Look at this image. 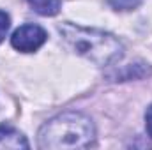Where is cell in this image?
I'll list each match as a JSON object with an SVG mask.
<instances>
[{"label": "cell", "mask_w": 152, "mask_h": 150, "mask_svg": "<svg viewBox=\"0 0 152 150\" xmlns=\"http://www.w3.org/2000/svg\"><path fill=\"white\" fill-rule=\"evenodd\" d=\"M96 140L92 120L78 111H66L46 122L37 136L41 149H88Z\"/></svg>", "instance_id": "6da1fadb"}, {"label": "cell", "mask_w": 152, "mask_h": 150, "mask_svg": "<svg viewBox=\"0 0 152 150\" xmlns=\"http://www.w3.org/2000/svg\"><path fill=\"white\" fill-rule=\"evenodd\" d=\"M58 32L75 53L94 62L96 66H110L124 55L122 42L108 32L83 28L73 23H60Z\"/></svg>", "instance_id": "7a4b0ae2"}, {"label": "cell", "mask_w": 152, "mask_h": 150, "mask_svg": "<svg viewBox=\"0 0 152 150\" xmlns=\"http://www.w3.org/2000/svg\"><path fill=\"white\" fill-rule=\"evenodd\" d=\"M46 41V32L39 25H21L18 30H14L11 44L14 50L21 53H32L39 50Z\"/></svg>", "instance_id": "3957f363"}, {"label": "cell", "mask_w": 152, "mask_h": 150, "mask_svg": "<svg viewBox=\"0 0 152 150\" xmlns=\"http://www.w3.org/2000/svg\"><path fill=\"white\" fill-rule=\"evenodd\" d=\"M0 149H28V141L20 131L2 125L0 127Z\"/></svg>", "instance_id": "277c9868"}, {"label": "cell", "mask_w": 152, "mask_h": 150, "mask_svg": "<svg viewBox=\"0 0 152 150\" xmlns=\"http://www.w3.org/2000/svg\"><path fill=\"white\" fill-rule=\"evenodd\" d=\"M30 7L41 16H55L60 11V0H27Z\"/></svg>", "instance_id": "5b68a950"}, {"label": "cell", "mask_w": 152, "mask_h": 150, "mask_svg": "<svg viewBox=\"0 0 152 150\" xmlns=\"http://www.w3.org/2000/svg\"><path fill=\"white\" fill-rule=\"evenodd\" d=\"M108 4L115 11H133L136 7H140L142 0H108Z\"/></svg>", "instance_id": "8992f818"}, {"label": "cell", "mask_w": 152, "mask_h": 150, "mask_svg": "<svg viewBox=\"0 0 152 150\" xmlns=\"http://www.w3.org/2000/svg\"><path fill=\"white\" fill-rule=\"evenodd\" d=\"M9 27H11V18H9V14L4 12V11H0V42L5 39Z\"/></svg>", "instance_id": "52a82bcc"}, {"label": "cell", "mask_w": 152, "mask_h": 150, "mask_svg": "<svg viewBox=\"0 0 152 150\" xmlns=\"http://www.w3.org/2000/svg\"><path fill=\"white\" fill-rule=\"evenodd\" d=\"M145 125H147V133H149V136L152 138V104L147 108V111H145Z\"/></svg>", "instance_id": "ba28073f"}]
</instances>
